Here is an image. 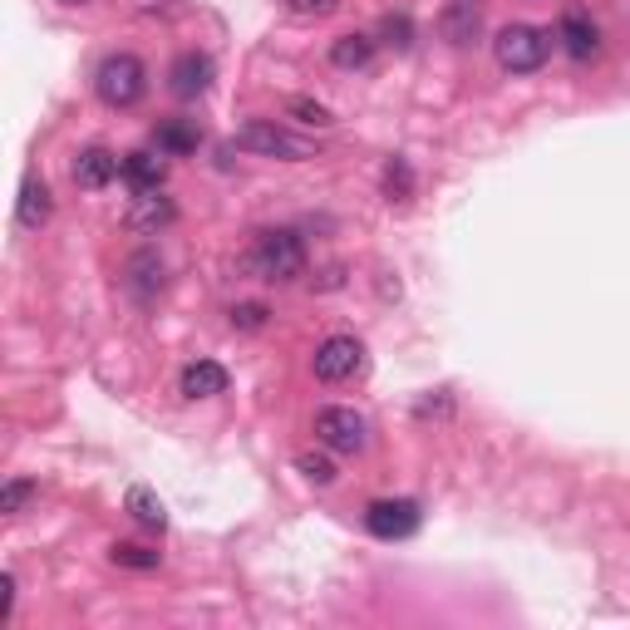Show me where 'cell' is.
Segmentation results:
<instances>
[{
	"label": "cell",
	"mask_w": 630,
	"mask_h": 630,
	"mask_svg": "<svg viewBox=\"0 0 630 630\" xmlns=\"http://www.w3.org/2000/svg\"><path fill=\"white\" fill-rule=\"evenodd\" d=\"M242 267H247L257 281H271V286L296 281V277L306 271V242L291 232V227H271V232H261L257 242H251Z\"/></svg>",
	"instance_id": "6da1fadb"
},
{
	"label": "cell",
	"mask_w": 630,
	"mask_h": 630,
	"mask_svg": "<svg viewBox=\"0 0 630 630\" xmlns=\"http://www.w3.org/2000/svg\"><path fill=\"white\" fill-rule=\"evenodd\" d=\"M94 94L104 99L109 109H133L148 94L143 60H139V54H129V50L104 54V60H99V70H94Z\"/></svg>",
	"instance_id": "7a4b0ae2"
},
{
	"label": "cell",
	"mask_w": 630,
	"mask_h": 630,
	"mask_svg": "<svg viewBox=\"0 0 630 630\" xmlns=\"http://www.w3.org/2000/svg\"><path fill=\"white\" fill-rule=\"evenodd\" d=\"M492 54H498V64L508 74H532L547 64V54H552V36H547L542 26H527V20H512V26L498 30V40H492Z\"/></svg>",
	"instance_id": "3957f363"
},
{
	"label": "cell",
	"mask_w": 630,
	"mask_h": 630,
	"mask_svg": "<svg viewBox=\"0 0 630 630\" xmlns=\"http://www.w3.org/2000/svg\"><path fill=\"white\" fill-rule=\"evenodd\" d=\"M237 148H247V153L257 158H281V163H306V158H316V143L301 139V133L281 129V123L271 119H251L237 129Z\"/></svg>",
	"instance_id": "277c9868"
},
{
	"label": "cell",
	"mask_w": 630,
	"mask_h": 630,
	"mask_svg": "<svg viewBox=\"0 0 630 630\" xmlns=\"http://www.w3.org/2000/svg\"><path fill=\"white\" fill-rule=\"evenodd\" d=\"M423 522L419 502L414 498H380L364 508V527H370V537H380V542H404V537H414Z\"/></svg>",
	"instance_id": "5b68a950"
},
{
	"label": "cell",
	"mask_w": 630,
	"mask_h": 630,
	"mask_svg": "<svg viewBox=\"0 0 630 630\" xmlns=\"http://www.w3.org/2000/svg\"><path fill=\"white\" fill-rule=\"evenodd\" d=\"M316 439H320V449H330V453H360L364 439H370V423L346 404H330L316 414Z\"/></svg>",
	"instance_id": "8992f818"
},
{
	"label": "cell",
	"mask_w": 630,
	"mask_h": 630,
	"mask_svg": "<svg viewBox=\"0 0 630 630\" xmlns=\"http://www.w3.org/2000/svg\"><path fill=\"white\" fill-rule=\"evenodd\" d=\"M316 380H326V384H346L354 380V374L364 370V346L354 336H330V340H320L316 346Z\"/></svg>",
	"instance_id": "52a82bcc"
},
{
	"label": "cell",
	"mask_w": 630,
	"mask_h": 630,
	"mask_svg": "<svg viewBox=\"0 0 630 630\" xmlns=\"http://www.w3.org/2000/svg\"><path fill=\"white\" fill-rule=\"evenodd\" d=\"M163 286H168V267H163V257L158 251H133L129 261H123V291L133 296L139 306H148V301H158L163 296Z\"/></svg>",
	"instance_id": "ba28073f"
},
{
	"label": "cell",
	"mask_w": 630,
	"mask_h": 630,
	"mask_svg": "<svg viewBox=\"0 0 630 630\" xmlns=\"http://www.w3.org/2000/svg\"><path fill=\"white\" fill-rule=\"evenodd\" d=\"M173 217H178L173 198H168L163 188H148V192H133L129 212H123V227L139 237H158L163 227H173Z\"/></svg>",
	"instance_id": "9c48e42d"
},
{
	"label": "cell",
	"mask_w": 630,
	"mask_h": 630,
	"mask_svg": "<svg viewBox=\"0 0 630 630\" xmlns=\"http://www.w3.org/2000/svg\"><path fill=\"white\" fill-rule=\"evenodd\" d=\"M557 40H561V50H567L571 60H591V54L601 50V30H596V20H591L581 6H567V10H561Z\"/></svg>",
	"instance_id": "30bf717a"
},
{
	"label": "cell",
	"mask_w": 630,
	"mask_h": 630,
	"mask_svg": "<svg viewBox=\"0 0 630 630\" xmlns=\"http://www.w3.org/2000/svg\"><path fill=\"white\" fill-rule=\"evenodd\" d=\"M123 173V163L109 153V148H84V153L74 158V168H70V178H74V188H84V192H99V188H109L113 178Z\"/></svg>",
	"instance_id": "8fae6325"
},
{
	"label": "cell",
	"mask_w": 630,
	"mask_h": 630,
	"mask_svg": "<svg viewBox=\"0 0 630 630\" xmlns=\"http://www.w3.org/2000/svg\"><path fill=\"white\" fill-rule=\"evenodd\" d=\"M212 60L208 54H198V50H188L182 60L173 64V74H168V89H173L178 99H198V94H208L212 89Z\"/></svg>",
	"instance_id": "7c38bea8"
},
{
	"label": "cell",
	"mask_w": 630,
	"mask_h": 630,
	"mask_svg": "<svg viewBox=\"0 0 630 630\" xmlns=\"http://www.w3.org/2000/svg\"><path fill=\"white\" fill-rule=\"evenodd\" d=\"M54 212V198H50V182L30 173L26 182H20V202H16V222L26 227V232H40L44 222H50Z\"/></svg>",
	"instance_id": "4fadbf2b"
},
{
	"label": "cell",
	"mask_w": 630,
	"mask_h": 630,
	"mask_svg": "<svg viewBox=\"0 0 630 630\" xmlns=\"http://www.w3.org/2000/svg\"><path fill=\"white\" fill-rule=\"evenodd\" d=\"M478 26H483V0H449V10H443V20H439L449 44H473Z\"/></svg>",
	"instance_id": "5bb4252c"
},
{
	"label": "cell",
	"mask_w": 630,
	"mask_h": 630,
	"mask_svg": "<svg viewBox=\"0 0 630 630\" xmlns=\"http://www.w3.org/2000/svg\"><path fill=\"white\" fill-rule=\"evenodd\" d=\"M178 389H182V399H212L227 389V370L217 360H192L188 370H182Z\"/></svg>",
	"instance_id": "9a60e30c"
},
{
	"label": "cell",
	"mask_w": 630,
	"mask_h": 630,
	"mask_svg": "<svg viewBox=\"0 0 630 630\" xmlns=\"http://www.w3.org/2000/svg\"><path fill=\"white\" fill-rule=\"evenodd\" d=\"M153 143L163 158H182V153H198L202 133H198V123H188V119H168V123H158Z\"/></svg>",
	"instance_id": "2e32d148"
},
{
	"label": "cell",
	"mask_w": 630,
	"mask_h": 630,
	"mask_svg": "<svg viewBox=\"0 0 630 630\" xmlns=\"http://www.w3.org/2000/svg\"><path fill=\"white\" fill-rule=\"evenodd\" d=\"M374 36H360V30H350V36H340L336 44H330V64L336 70H364V64L374 60Z\"/></svg>",
	"instance_id": "e0dca14e"
},
{
	"label": "cell",
	"mask_w": 630,
	"mask_h": 630,
	"mask_svg": "<svg viewBox=\"0 0 630 630\" xmlns=\"http://www.w3.org/2000/svg\"><path fill=\"white\" fill-rule=\"evenodd\" d=\"M168 173V163H163V153H148V148H139V153H129L123 158V178L133 182V192H148V188H158Z\"/></svg>",
	"instance_id": "ac0fdd59"
},
{
	"label": "cell",
	"mask_w": 630,
	"mask_h": 630,
	"mask_svg": "<svg viewBox=\"0 0 630 630\" xmlns=\"http://www.w3.org/2000/svg\"><path fill=\"white\" fill-rule=\"evenodd\" d=\"M123 508H129V512H133V522L148 527V532H163V527H168L163 502H158L148 488H129V498H123Z\"/></svg>",
	"instance_id": "d6986e66"
},
{
	"label": "cell",
	"mask_w": 630,
	"mask_h": 630,
	"mask_svg": "<svg viewBox=\"0 0 630 630\" xmlns=\"http://www.w3.org/2000/svg\"><path fill=\"white\" fill-rule=\"evenodd\" d=\"M36 498H40V488L30 483V478H10V483L0 488V512H6V518H20Z\"/></svg>",
	"instance_id": "ffe728a7"
},
{
	"label": "cell",
	"mask_w": 630,
	"mask_h": 630,
	"mask_svg": "<svg viewBox=\"0 0 630 630\" xmlns=\"http://www.w3.org/2000/svg\"><path fill=\"white\" fill-rule=\"evenodd\" d=\"M109 557H113V567H129V571H153L158 561H163L158 552H148V547H139V542H113Z\"/></svg>",
	"instance_id": "44dd1931"
},
{
	"label": "cell",
	"mask_w": 630,
	"mask_h": 630,
	"mask_svg": "<svg viewBox=\"0 0 630 630\" xmlns=\"http://www.w3.org/2000/svg\"><path fill=\"white\" fill-rule=\"evenodd\" d=\"M296 468H301V478H306V483H316V488H330L340 478L336 463H330L326 453H296Z\"/></svg>",
	"instance_id": "7402d4cb"
},
{
	"label": "cell",
	"mask_w": 630,
	"mask_h": 630,
	"mask_svg": "<svg viewBox=\"0 0 630 630\" xmlns=\"http://www.w3.org/2000/svg\"><path fill=\"white\" fill-rule=\"evenodd\" d=\"M384 192H389L394 202H404L409 192H414V173H409L404 158H389V168H384Z\"/></svg>",
	"instance_id": "603a6c76"
},
{
	"label": "cell",
	"mask_w": 630,
	"mask_h": 630,
	"mask_svg": "<svg viewBox=\"0 0 630 630\" xmlns=\"http://www.w3.org/2000/svg\"><path fill=\"white\" fill-rule=\"evenodd\" d=\"M267 306L261 301H242V306H232V330H267Z\"/></svg>",
	"instance_id": "cb8c5ba5"
},
{
	"label": "cell",
	"mask_w": 630,
	"mask_h": 630,
	"mask_svg": "<svg viewBox=\"0 0 630 630\" xmlns=\"http://www.w3.org/2000/svg\"><path fill=\"white\" fill-rule=\"evenodd\" d=\"M380 36H384V44H394V50H409V44H414V26H409V16H384Z\"/></svg>",
	"instance_id": "d4e9b609"
},
{
	"label": "cell",
	"mask_w": 630,
	"mask_h": 630,
	"mask_svg": "<svg viewBox=\"0 0 630 630\" xmlns=\"http://www.w3.org/2000/svg\"><path fill=\"white\" fill-rule=\"evenodd\" d=\"M286 109H291L301 123H316V129H330V123H336V119H330V109H326V104H316V99H291Z\"/></svg>",
	"instance_id": "484cf974"
},
{
	"label": "cell",
	"mask_w": 630,
	"mask_h": 630,
	"mask_svg": "<svg viewBox=\"0 0 630 630\" xmlns=\"http://www.w3.org/2000/svg\"><path fill=\"white\" fill-rule=\"evenodd\" d=\"M286 10L301 16V20H326V16H336L340 10V0H286Z\"/></svg>",
	"instance_id": "4316f807"
},
{
	"label": "cell",
	"mask_w": 630,
	"mask_h": 630,
	"mask_svg": "<svg viewBox=\"0 0 630 630\" xmlns=\"http://www.w3.org/2000/svg\"><path fill=\"white\" fill-rule=\"evenodd\" d=\"M10 616H16V577H0V621H10Z\"/></svg>",
	"instance_id": "83f0119b"
},
{
	"label": "cell",
	"mask_w": 630,
	"mask_h": 630,
	"mask_svg": "<svg viewBox=\"0 0 630 630\" xmlns=\"http://www.w3.org/2000/svg\"><path fill=\"white\" fill-rule=\"evenodd\" d=\"M64 6H84V0H64Z\"/></svg>",
	"instance_id": "f1b7e54d"
}]
</instances>
